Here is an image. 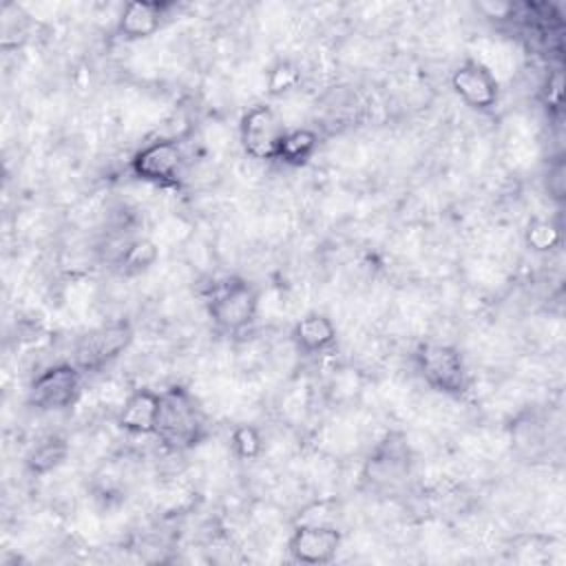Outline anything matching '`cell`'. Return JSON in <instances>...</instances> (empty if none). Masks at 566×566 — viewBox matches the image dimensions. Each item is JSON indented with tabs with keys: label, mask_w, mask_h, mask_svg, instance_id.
<instances>
[{
	"label": "cell",
	"mask_w": 566,
	"mask_h": 566,
	"mask_svg": "<svg viewBox=\"0 0 566 566\" xmlns=\"http://www.w3.org/2000/svg\"><path fill=\"white\" fill-rule=\"evenodd\" d=\"M453 93L473 111H491L500 99V84L493 71L480 60H464L451 73Z\"/></svg>",
	"instance_id": "obj_9"
},
{
	"label": "cell",
	"mask_w": 566,
	"mask_h": 566,
	"mask_svg": "<svg viewBox=\"0 0 566 566\" xmlns=\"http://www.w3.org/2000/svg\"><path fill=\"white\" fill-rule=\"evenodd\" d=\"M287 128L268 104L250 106L239 119V139L243 153L256 161H274L281 137Z\"/></svg>",
	"instance_id": "obj_7"
},
{
	"label": "cell",
	"mask_w": 566,
	"mask_h": 566,
	"mask_svg": "<svg viewBox=\"0 0 566 566\" xmlns=\"http://www.w3.org/2000/svg\"><path fill=\"white\" fill-rule=\"evenodd\" d=\"M343 546V533L329 522H301L290 539L287 551L298 564H329Z\"/></svg>",
	"instance_id": "obj_8"
},
{
	"label": "cell",
	"mask_w": 566,
	"mask_h": 566,
	"mask_svg": "<svg viewBox=\"0 0 566 566\" xmlns=\"http://www.w3.org/2000/svg\"><path fill=\"white\" fill-rule=\"evenodd\" d=\"M159 409L161 391L148 387L133 389L117 411V427L128 436H155Z\"/></svg>",
	"instance_id": "obj_10"
},
{
	"label": "cell",
	"mask_w": 566,
	"mask_h": 566,
	"mask_svg": "<svg viewBox=\"0 0 566 566\" xmlns=\"http://www.w3.org/2000/svg\"><path fill=\"white\" fill-rule=\"evenodd\" d=\"M82 369L75 363H53L29 385L27 402L38 411H64L82 394Z\"/></svg>",
	"instance_id": "obj_4"
},
{
	"label": "cell",
	"mask_w": 566,
	"mask_h": 566,
	"mask_svg": "<svg viewBox=\"0 0 566 566\" xmlns=\"http://www.w3.org/2000/svg\"><path fill=\"white\" fill-rule=\"evenodd\" d=\"M230 447L239 460H256L263 451V438L254 424H237L230 433Z\"/></svg>",
	"instance_id": "obj_17"
},
{
	"label": "cell",
	"mask_w": 566,
	"mask_h": 566,
	"mask_svg": "<svg viewBox=\"0 0 566 566\" xmlns=\"http://www.w3.org/2000/svg\"><path fill=\"white\" fill-rule=\"evenodd\" d=\"M301 84V69L290 60H279L268 69L265 91L272 97H281Z\"/></svg>",
	"instance_id": "obj_16"
},
{
	"label": "cell",
	"mask_w": 566,
	"mask_h": 566,
	"mask_svg": "<svg viewBox=\"0 0 566 566\" xmlns=\"http://www.w3.org/2000/svg\"><path fill=\"white\" fill-rule=\"evenodd\" d=\"M133 343V327L128 321L104 323L77 338L73 347V363L82 371H99L119 358Z\"/></svg>",
	"instance_id": "obj_6"
},
{
	"label": "cell",
	"mask_w": 566,
	"mask_h": 566,
	"mask_svg": "<svg viewBox=\"0 0 566 566\" xmlns=\"http://www.w3.org/2000/svg\"><path fill=\"white\" fill-rule=\"evenodd\" d=\"M69 455V444L60 436H49L33 444V449L27 455V469L35 475H44L53 469H57Z\"/></svg>",
	"instance_id": "obj_14"
},
{
	"label": "cell",
	"mask_w": 566,
	"mask_h": 566,
	"mask_svg": "<svg viewBox=\"0 0 566 566\" xmlns=\"http://www.w3.org/2000/svg\"><path fill=\"white\" fill-rule=\"evenodd\" d=\"M155 438L170 451L192 449L206 438V416L186 387L172 385L161 391Z\"/></svg>",
	"instance_id": "obj_1"
},
{
	"label": "cell",
	"mask_w": 566,
	"mask_h": 566,
	"mask_svg": "<svg viewBox=\"0 0 566 566\" xmlns=\"http://www.w3.org/2000/svg\"><path fill=\"white\" fill-rule=\"evenodd\" d=\"M559 228L548 219H533L526 226L524 241L535 252H551L559 245Z\"/></svg>",
	"instance_id": "obj_18"
},
{
	"label": "cell",
	"mask_w": 566,
	"mask_h": 566,
	"mask_svg": "<svg viewBox=\"0 0 566 566\" xmlns=\"http://www.w3.org/2000/svg\"><path fill=\"white\" fill-rule=\"evenodd\" d=\"M168 9H170L168 2H157V0L126 2L117 18V33L126 40L150 38L159 31Z\"/></svg>",
	"instance_id": "obj_11"
},
{
	"label": "cell",
	"mask_w": 566,
	"mask_h": 566,
	"mask_svg": "<svg viewBox=\"0 0 566 566\" xmlns=\"http://www.w3.org/2000/svg\"><path fill=\"white\" fill-rule=\"evenodd\" d=\"M206 310L219 332L234 336L254 323L259 314V292L243 279H228L212 290Z\"/></svg>",
	"instance_id": "obj_2"
},
{
	"label": "cell",
	"mask_w": 566,
	"mask_h": 566,
	"mask_svg": "<svg viewBox=\"0 0 566 566\" xmlns=\"http://www.w3.org/2000/svg\"><path fill=\"white\" fill-rule=\"evenodd\" d=\"M186 155L175 137H159L130 157V172L159 188H177L184 175Z\"/></svg>",
	"instance_id": "obj_5"
},
{
	"label": "cell",
	"mask_w": 566,
	"mask_h": 566,
	"mask_svg": "<svg viewBox=\"0 0 566 566\" xmlns=\"http://www.w3.org/2000/svg\"><path fill=\"white\" fill-rule=\"evenodd\" d=\"M157 259H159V248L150 239L128 241L117 254V261H119L122 270L128 272V274H139L144 270L153 268L157 263Z\"/></svg>",
	"instance_id": "obj_15"
},
{
	"label": "cell",
	"mask_w": 566,
	"mask_h": 566,
	"mask_svg": "<svg viewBox=\"0 0 566 566\" xmlns=\"http://www.w3.org/2000/svg\"><path fill=\"white\" fill-rule=\"evenodd\" d=\"M413 363L422 380L444 396H462L469 389L467 363L453 345L422 343L413 354Z\"/></svg>",
	"instance_id": "obj_3"
},
{
	"label": "cell",
	"mask_w": 566,
	"mask_h": 566,
	"mask_svg": "<svg viewBox=\"0 0 566 566\" xmlns=\"http://www.w3.org/2000/svg\"><path fill=\"white\" fill-rule=\"evenodd\" d=\"M546 190H548L551 199H555V201L564 199V192H566V168H564L562 159H557L553 166H548Z\"/></svg>",
	"instance_id": "obj_19"
},
{
	"label": "cell",
	"mask_w": 566,
	"mask_h": 566,
	"mask_svg": "<svg viewBox=\"0 0 566 566\" xmlns=\"http://www.w3.org/2000/svg\"><path fill=\"white\" fill-rule=\"evenodd\" d=\"M292 343L305 356L325 354L336 345V325L323 312H307L294 323Z\"/></svg>",
	"instance_id": "obj_12"
},
{
	"label": "cell",
	"mask_w": 566,
	"mask_h": 566,
	"mask_svg": "<svg viewBox=\"0 0 566 566\" xmlns=\"http://www.w3.org/2000/svg\"><path fill=\"white\" fill-rule=\"evenodd\" d=\"M318 148V135L312 128H287L281 137L276 161L287 166H303L314 157Z\"/></svg>",
	"instance_id": "obj_13"
}]
</instances>
